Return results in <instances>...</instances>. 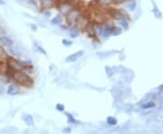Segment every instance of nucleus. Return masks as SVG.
<instances>
[{
  "label": "nucleus",
  "instance_id": "f257e3e1",
  "mask_svg": "<svg viewBox=\"0 0 163 134\" xmlns=\"http://www.w3.org/2000/svg\"><path fill=\"white\" fill-rule=\"evenodd\" d=\"M12 78L17 84L25 87H31L34 85V80L23 71H13Z\"/></svg>",
  "mask_w": 163,
  "mask_h": 134
},
{
  "label": "nucleus",
  "instance_id": "f03ea898",
  "mask_svg": "<svg viewBox=\"0 0 163 134\" xmlns=\"http://www.w3.org/2000/svg\"><path fill=\"white\" fill-rule=\"evenodd\" d=\"M7 63L8 68H11L13 71H22L25 68L19 61H17V59H14L13 58H7Z\"/></svg>",
  "mask_w": 163,
  "mask_h": 134
},
{
  "label": "nucleus",
  "instance_id": "7ed1b4c3",
  "mask_svg": "<svg viewBox=\"0 0 163 134\" xmlns=\"http://www.w3.org/2000/svg\"><path fill=\"white\" fill-rule=\"evenodd\" d=\"M84 54L83 51H78L77 52H75L71 55H69L66 58H65V62H75L76 61L78 58H80L81 57H83Z\"/></svg>",
  "mask_w": 163,
  "mask_h": 134
},
{
  "label": "nucleus",
  "instance_id": "20e7f679",
  "mask_svg": "<svg viewBox=\"0 0 163 134\" xmlns=\"http://www.w3.org/2000/svg\"><path fill=\"white\" fill-rule=\"evenodd\" d=\"M67 22L69 23V24H71V23H73V22H75L77 19H78V17H79V12H78V10H71L67 14Z\"/></svg>",
  "mask_w": 163,
  "mask_h": 134
},
{
  "label": "nucleus",
  "instance_id": "39448f33",
  "mask_svg": "<svg viewBox=\"0 0 163 134\" xmlns=\"http://www.w3.org/2000/svg\"><path fill=\"white\" fill-rule=\"evenodd\" d=\"M0 43L8 48H11L14 45V41L7 36H0Z\"/></svg>",
  "mask_w": 163,
  "mask_h": 134
},
{
  "label": "nucleus",
  "instance_id": "423d86ee",
  "mask_svg": "<svg viewBox=\"0 0 163 134\" xmlns=\"http://www.w3.org/2000/svg\"><path fill=\"white\" fill-rule=\"evenodd\" d=\"M117 51H101V52H97L96 55L98 57H100L101 58H109L111 56H112L113 54H115Z\"/></svg>",
  "mask_w": 163,
  "mask_h": 134
},
{
  "label": "nucleus",
  "instance_id": "0eeeda50",
  "mask_svg": "<svg viewBox=\"0 0 163 134\" xmlns=\"http://www.w3.org/2000/svg\"><path fill=\"white\" fill-rule=\"evenodd\" d=\"M79 35V27L78 25H72L70 28V36L72 38H76Z\"/></svg>",
  "mask_w": 163,
  "mask_h": 134
},
{
  "label": "nucleus",
  "instance_id": "6e6552de",
  "mask_svg": "<svg viewBox=\"0 0 163 134\" xmlns=\"http://www.w3.org/2000/svg\"><path fill=\"white\" fill-rule=\"evenodd\" d=\"M19 93V89L16 86H9L8 88H7V94L9 96H16Z\"/></svg>",
  "mask_w": 163,
  "mask_h": 134
},
{
  "label": "nucleus",
  "instance_id": "1a4fd4ad",
  "mask_svg": "<svg viewBox=\"0 0 163 134\" xmlns=\"http://www.w3.org/2000/svg\"><path fill=\"white\" fill-rule=\"evenodd\" d=\"M42 6L46 9H49L54 5V0H42Z\"/></svg>",
  "mask_w": 163,
  "mask_h": 134
},
{
  "label": "nucleus",
  "instance_id": "9d476101",
  "mask_svg": "<svg viewBox=\"0 0 163 134\" xmlns=\"http://www.w3.org/2000/svg\"><path fill=\"white\" fill-rule=\"evenodd\" d=\"M63 22V19L61 17V16H56L55 17H54L52 20H51V24L53 25H59V24H61Z\"/></svg>",
  "mask_w": 163,
  "mask_h": 134
},
{
  "label": "nucleus",
  "instance_id": "9b49d317",
  "mask_svg": "<svg viewBox=\"0 0 163 134\" xmlns=\"http://www.w3.org/2000/svg\"><path fill=\"white\" fill-rule=\"evenodd\" d=\"M112 28L107 26L105 28H103V34H102V36L103 37H108L111 34H112Z\"/></svg>",
  "mask_w": 163,
  "mask_h": 134
},
{
  "label": "nucleus",
  "instance_id": "f8f14e48",
  "mask_svg": "<svg viewBox=\"0 0 163 134\" xmlns=\"http://www.w3.org/2000/svg\"><path fill=\"white\" fill-rule=\"evenodd\" d=\"M24 120H25V122L26 123V124H28V125H32L33 123H34L33 118H32L31 115H25V116L24 117Z\"/></svg>",
  "mask_w": 163,
  "mask_h": 134
},
{
  "label": "nucleus",
  "instance_id": "ddd939ff",
  "mask_svg": "<svg viewBox=\"0 0 163 134\" xmlns=\"http://www.w3.org/2000/svg\"><path fill=\"white\" fill-rule=\"evenodd\" d=\"M112 34H113V36H118L122 34V29L119 28V27H115V28H112Z\"/></svg>",
  "mask_w": 163,
  "mask_h": 134
},
{
  "label": "nucleus",
  "instance_id": "4468645a",
  "mask_svg": "<svg viewBox=\"0 0 163 134\" xmlns=\"http://www.w3.org/2000/svg\"><path fill=\"white\" fill-rule=\"evenodd\" d=\"M60 11H61V13H62V14H67L71 11V8H70V6H69L64 5V6H63L60 8Z\"/></svg>",
  "mask_w": 163,
  "mask_h": 134
},
{
  "label": "nucleus",
  "instance_id": "2eb2a0df",
  "mask_svg": "<svg viewBox=\"0 0 163 134\" xmlns=\"http://www.w3.org/2000/svg\"><path fill=\"white\" fill-rule=\"evenodd\" d=\"M35 46L36 50H38V51H39V52L43 53V55H46V50H44L43 47H41L37 42H35Z\"/></svg>",
  "mask_w": 163,
  "mask_h": 134
},
{
  "label": "nucleus",
  "instance_id": "dca6fc26",
  "mask_svg": "<svg viewBox=\"0 0 163 134\" xmlns=\"http://www.w3.org/2000/svg\"><path fill=\"white\" fill-rule=\"evenodd\" d=\"M107 123L110 125H114V124L117 123V121H116V119L114 117H108L107 118Z\"/></svg>",
  "mask_w": 163,
  "mask_h": 134
},
{
  "label": "nucleus",
  "instance_id": "f3484780",
  "mask_svg": "<svg viewBox=\"0 0 163 134\" xmlns=\"http://www.w3.org/2000/svg\"><path fill=\"white\" fill-rule=\"evenodd\" d=\"M8 51H9V53H11L13 56H16V57H19V56L21 55L17 51L14 50V49H12V48H9V49H8Z\"/></svg>",
  "mask_w": 163,
  "mask_h": 134
},
{
  "label": "nucleus",
  "instance_id": "a211bd4d",
  "mask_svg": "<svg viewBox=\"0 0 163 134\" xmlns=\"http://www.w3.org/2000/svg\"><path fill=\"white\" fill-rule=\"evenodd\" d=\"M62 43H63V45H64V46H71L72 44V41H70V40H67V39H63Z\"/></svg>",
  "mask_w": 163,
  "mask_h": 134
},
{
  "label": "nucleus",
  "instance_id": "6ab92c4d",
  "mask_svg": "<svg viewBox=\"0 0 163 134\" xmlns=\"http://www.w3.org/2000/svg\"><path fill=\"white\" fill-rule=\"evenodd\" d=\"M95 31H96V33H97L98 35H102V34H103V27H101V25L100 26H97L95 28Z\"/></svg>",
  "mask_w": 163,
  "mask_h": 134
},
{
  "label": "nucleus",
  "instance_id": "aec40b11",
  "mask_svg": "<svg viewBox=\"0 0 163 134\" xmlns=\"http://www.w3.org/2000/svg\"><path fill=\"white\" fill-rule=\"evenodd\" d=\"M28 4H30V5H32L35 8H38V5H37V3L35 1V0H28Z\"/></svg>",
  "mask_w": 163,
  "mask_h": 134
},
{
  "label": "nucleus",
  "instance_id": "412c9836",
  "mask_svg": "<svg viewBox=\"0 0 163 134\" xmlns=\"http://www.w3.org/2000/svg\"><path fill=\"white\" fill-rule=\"evenodd\" d=\"M100 2L101 4L102 5H104V6H107L111 3H112V0H100Z\"/></svg>",
  "mask_w": 163,
  "mask_h": 134
},
{
  "label": "nucleus",
  "instance_id": "4be33fe9",
  "mask_svg": "<svg viewBox=\"0 0 163 134\" xmlns=\"http://www.w3.org/2000/svg\"><path fill=\"white\" fill-rule=\"evenodd\" d=\"M120 24H121L124 29H127V28H128V23H127L126 21H124V20H121V21H120Z\"/></svg>",
  "mask_w": 163,
  "mask_h": 134
},
{
  "label": "nucleus",
  "instance_id": "5701e85b",
  "mask_svg": "<svg viewBox=\"0 0 163 134\" xmlns=\"http://www.w3.org/2000/svg\"><path fill=\"white\" fill-rule=\"evenodd\" d=\"M56 109H57L58 111H64V106L63 105H61V103H57V105H56Z\"/></svg>",
  "mask_w": 163,
  "mask_h": 134
},
{
  "label": "nucleus",
  "instance_id": "b1692460",
  "mask_svg": "<svg viewBox=\"0 0 163 134\" xmlns=\"http://www.w3.org/2000/svg\"><path fill=\"white\" fill-rule=\"evenodd\" d=\"M5 70V63L2 62V61H0V74L3 73Z\"/></svg>",
  "mask_w": 163,
  "mask_h": 134
},
{
  "label": "nucleus",
  "instance_id": "393cba45",
  "mask_svg": "<svg viewBox=\"0 0 163 134\" xmlns=\"http://www.w3.org/2000/svg\"><path fill=\"white\" fill-rule=\"evenodd\" d=\"M6 56V52L3 49V47L0 45V57H5Z\"/></svg>",
  "mask_w": 163,
  "mask_h": 134
},
{
  "label": "nucleus",
  "instance_id": "a878e982",
  "mask_svg": "<svg viewBox=\"0 0 163 134\" xmlns=\"http://www.w3.org/2000/svg\"><path fill=\"white\" fill-rule=\"evenodd\" d=\"M128 6H130V8L131 10H133V8H134L135 4H134V2H130V3L128 4Z\"/></svg>",
  "mask_w": 163,
  "mask_h": 134
},
{
  "label": "nucleus",
  "instance_id": "bb28decb",
  "mask_svg": "<svg viewBox=\"0 0 163 134\" xmlns=\"http://www.w3.org/2000/svg\"><path fill=\"white\" fill-rule=\"evenodd\" d=\"M126 0H112V2L113 3H117V4H120V3H123L125 2Z\"/></svg>",
  "mask_w": 163,
  "mask_h": 134
},
{
  "label": "nucleus",
  "instance_id": "cd10ccee",
  "mask_svg": "<svg viewBox=\"0 0 163 134\" xmlns=\"http://www.w3.org/2000/svg\"><path fill=\"white\" fill-rule=\"evenodd\" d=\"M46 16H51V12H46Z\"/></svg>",
  "mask_w": 163,
  "mask_h": 134
},
{
  "label": "nucleus",
  "instance_id": "c85d7f7f",
  "mask_svg": "<svg viewBox=\"0 0 163 134\" xmlns=\"http://www.w3.org/2000/svg\"><path fill=\"white\" fill-rule=\"evenodd\" d=\"M31 26H32V28H33L32 30H35H35H36V26H35V25H31Z\"/></svg>",
  "mask_w": 163,
  "mask_h": 134
},
{
  "label": "nucleus",
  "instance_id": "c756f323",
  "mask_svg": "<svg viewBox=\"0 0 163 134\" xmlns=\"http://www.w3.org/2000/svg\"><path fill=\"white\" fill-rule=\"evenodd\" d=\"M0 4H2V5H5L6 3L4 1H2V0H0Z\"/></svg>",
  "mask_w": 163,
  "mask_h": 134
}]
</instances>
